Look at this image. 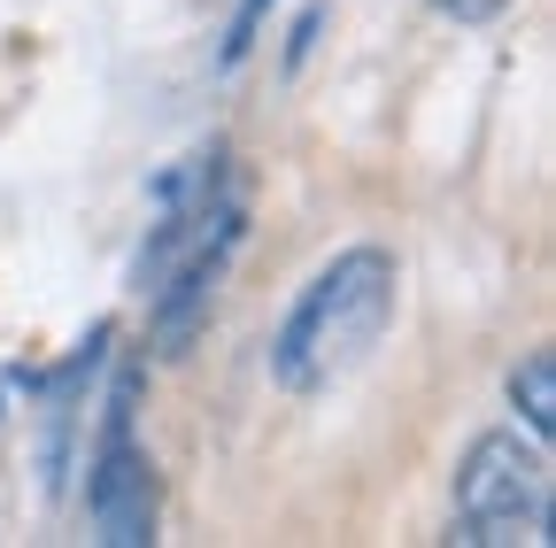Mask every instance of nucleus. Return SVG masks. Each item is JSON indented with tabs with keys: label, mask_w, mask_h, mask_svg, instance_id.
<instances>
[{
	"label": "nucleus",
	"mask_w": 556,
	"mask_h": 548,
	"mask_svg": "<svg viewBox=\"0 0 556 548\" xmlns=\"http://www.w3.org/2000/svg\"><path fill=\"white\" fill-rule=\"evenodd\" d=\"M394 302H402V263L379 240L325 255L302 279V294L287 302V317L270 324V348H263L270 386L309 402V394L340 386L348 371H364L371 348L387 340V324H394Z\"/></svg>",
	"instance_id": "f257e3e1"
},
{
	"label": "nucleus",
	"mask_w": 556,
	"mask_h": 548,
	"mask_svg": "<svg viewBox=\"0 0 556 548\" xmlns=\"http://www.w3.org/2000/svg\"><path fill=\"white\" fill-rule=\"evenodd\" d=\"M109 340H116V324L101 317L78 348H70L62 364H47V371H24V394L39 402V479H47V495H62V479L78 471V433H86V402H93V379H101V364H109Z\"/></svg>",
	"instance_id": "20e7f679"
},
{
	"label": "nucleus",
	"mask_w": 556,
	"mask_h": 548,
	"mask_svg": "<svg viewBox=\"0 0 556 548\" xmlns=\"http://www.w3.org/2000/svg\"><path fill=\"white\" fill-rule=\"evenodd\" d=\"M510 409L533 441H556V348H526L510 364Z\"/></svg>",
	"instance_id": "39448f33"
},
{
	"label": "nucleus",
	"mask_w": 556,
	"mask_h": 548,
	"mask_svg": "<svg viewBox=\"0 0 556 548\" xmlns=\"http://www.w3.org/2000/svg\"><path fill=\"white\" fill-rule=\"evenodd\" d=\"M317 31H325V9H317V0H309V9L287 24V71H302V62H309V47H317Z\"/></svg>",
	"instance_id": "0eeeda50"
},
{
	"label": "nucleus",
	"mask_w": 556,
	"mask_h": 548,
	"mask_svg": "<svg viewBox=\"0 0 556 548\" xmlns=\"http://www.w3.org/2000/svg\"><path fill=\"white\" fill-rule=\"evenodd\" d=\"M0 418H9V379H0Z\"/></svg>",
	"instance_id": "1a4fd4ad"
},
{
	"label": "nucleus",
	"mask_w": 556,
	"mask_h": 548,
	"mask_svg": "<svg viewBox=\"0 0 556 548\" xmlns=\"http://www.w3.org/2000/svg\"><path fill=\"white\" fill-rule=\"evenodd\" d=\"M263 16H270V0H240V16H232V39H225V71H240L248 62V47H255V31H263Z\"/></svg>",
	"instance_id": "423d86ee"
},
{
	"label": "nucleus",
	"mask_w": 556,
	"mask_h": 548,
	"mask_svg": "<svg viewBox=\"0 0 556 548\" xmlns=\"http://www.w3.org/2000/svg\"><path fill=\"white\" fill-rule=\"evenodd\" d=\"M433 9H441L448 24H495V16L510 9V0H433Z\"/></svg>",
	"instance_id": "6e6552de"
},
{
	"label": "nucleus",
	"mask_w": 556,
	"mask_h": 548,
	"mask_svg": "<svg viewBox=\"0 0 556 548\" xmlns=\"http://www.w3.org/2000/svg\"><path fill=\"white\" fill-rule=\"evenodd\" d=\"M139 394H148V364H116L109 386H101V409H93V448L78 456L86 463V525L101 548H148L155 525H163V479H155V456L139 441Z\"/></svg>",
	"instance_id": "7ed1b4c3"
},
{
	"label": "nucleus",
	"mask_w": 556,
	"mask_h": 548,
	"mask_svg": "<svg viewBox=\"0 0 556 548\" xmlns=\"http://www.w3.org/2000/svg\"><path fill=\"white\" fill-rule=\"evenodd\" d=\"M448 540L464 548H548L556 540V479H548V441L495 425L456 456L448 479Z\"/></svg>",
	"instance_id": "f03ea898"
}]
</instances>
